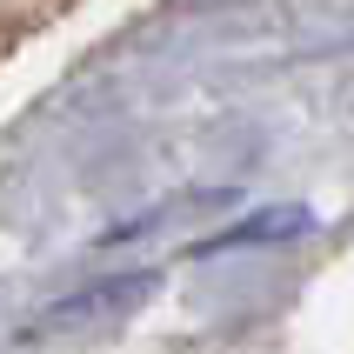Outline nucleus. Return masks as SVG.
Instances as JSON below:
<instances>
[{
	"instance_id": "1",
	"label": "nucleus",
	"mask_w": 354,
	"mask_h": 354,
	"mask_svg": "<svg viewBox=\"0 0 354 354\" xmlns=\"http://www.w3.org/2000/svg\"><path fill=\"white\" fill-rule=\"evenodd\" d=\"M160 274L154 268H134V274H114V281H94V288H80V295L54 301L47 315H34L27 335L34 341H60V335H100V328H120L127 315H140L147 301H154Z\"/></svg>"
},
{
	"instance_id": "2",
	"label": "nucleus",
	"mask_w": 354,
	"mask_h": 354,
	"mask_svg": "<svg viewBox=\"0 0 354 354\" xmlns=\"http://www.w3.org/2000/svg\"><path fill=\"white\" fill-rule=\"evenodd\" d=\"M308 227V207H268V214L241 221V227H221L214 241H201V254H221V248H248V241H288Z\"/></svg>"
}]
</instances>
